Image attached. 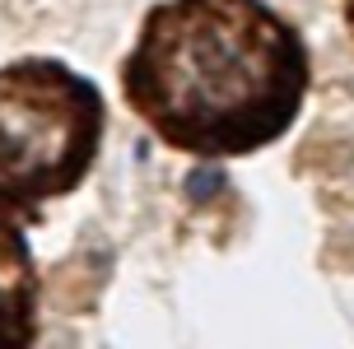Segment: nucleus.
Returning <instances> with one entry per match:
<instances>
[{"instance_id":"2","label":"nucleus","mask_w":354,"mask_h":349,"mask_svg":"<svg viewBox=\"0 0 354 349\" xmlns=\"http://www.w3.org/2000/svg\"><path fill=\"white\" fill-rule=\"evenodd\" d=\"M103 140V93L52 56L0 70V209L75 191Z\"/></svg>"},{"instance_id":"3","label":"nucleus","mask_w":354,"mask_h":349,"mask_svg":"<svg viewBox=\"0 0 354 349\" xmlns=\"http://www.w3.org/2000/svg\"><path fill=\"white\" fill-rule=\"evenodd\" d=\"M37 335V265L24 228L0 214V349H33Z\"/></svg>"},{"instance_id":"4","label":"nucleus","mask_w":354,"mask_h":349,"mask_svg":"<svg viewBox=\"0 0 354 349\" xmlns=\"http://www.w3.org/2000/svg\"><path fill=\"white\" fill-rule=\"evenodd\" d=\"M345 19H350V33H354V0H345Z\"/></svg>"},{"instance_id":"1","label":"nucleus","mask_w":354,"mask_h":349,"mask_svg":"<svg viewBox=\"0 0 354 349\" xmlns=\"http://www.w3.org/2000/svg\"><path fill=\"white\" fill-rule=\"evenodd\" d=\"M122 88L173 149L252 154L299 117L308 47L261 0H163L145 15Z\"/></svg>"}]
</instances>
